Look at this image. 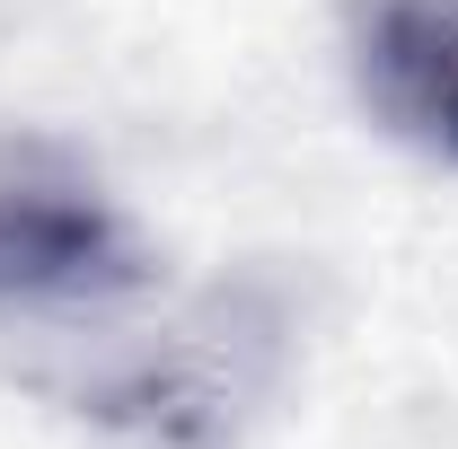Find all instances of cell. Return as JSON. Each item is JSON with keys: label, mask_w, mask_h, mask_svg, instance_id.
I'll list each match as a JSON object with an SVG mask.
<instances>
[{"label": "cell", "mask_w": 458, "mask_h": 449, "mask_svg": "<svg viewBox=\"0 0 458 449\" xmlns=\"http://www.w3.org/2000/svg\"><path fill=\"white\" fill-rule=\"evenodd\" d=\"M159 291V256L98 159L62 132L0 123V318L71 326Z\"/></svg>", "instance_id": "cell-2"}, {"label": "cell", "mask_w": 458, "mask_h": 449, "mask_svg": "<svg viewBox=\"0 0 458 449\" xmlns=\"http://www.w3.org/2000/svg\"><path fill=\"white\" fill-rule=\"evenodd\" d=\"M150 300V291H141ZM71 318V343L36 388L106 449H247L309 352V291L291 265H238L159 309Z\"/></svg>", "instance_id": "cell-1"}, {"label": "cell", "mask_w": 458, "mask_h": 449, "mask_svg": "<svg viewBox=\"0 0 458 449\" xmlns=\"http://www.w3.org/2000/svg\"><path fill=\"white\" fill-rule=\"evenodd\" d=\"M344 71L388 141L458 168V0H352Z\"/></svg>", "instance_id": "cell-3"}]
</instances>
